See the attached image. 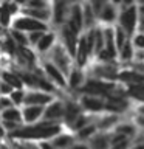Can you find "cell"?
I'll return each instance as SVG.
<instances>
[{
  "label": "cell",
  "mask_w": 144,
  "mask_h": 149,
  "mask_svg": "<svg viewBox=\"0 0 144 149\" xmlns=\"http://www.w3.org/2000/svg\"><path fill=\"white\" fill-rule=\"evenodd\" d=\"M60 134V126L57 123H51V121L42 120L37 124L25 126L23 124L20 129L16 132L6 135L9 140H16V141H46V140H53Z\"/></svg>",
  "instance_id": "cell-1"
},
{
  "label": "cell",
  "mask_w": 144,
  "mask_h": 149,
  "mask_svg": "<svg viewBox=\"0 0 144 149\" xmlns=\"http://www.w3.org/2000/svg\"><path fill=\"white\" fill-rule=\"evenodd\" d=\"M11 30H17V31H22L25 34H30V33H36V31H44L46 33L48 31V25L44 22H39L36 19H31L28 16H23V14H19V16L14 17L12 20V25H11Z\"/></svg>",
  "instance_id": "cell-2"
},
{
  "label": "cell",
  "mask_w": 144,
  "mask_h": 149,
  "mask_svg": "<svg viewBox=\"0 0 144 149\" xmlns=\"http://www.w3.org/2000/svg\"><path fill=\"white\" fill-rule=\"evenodd\" d=\"M45 107L40 106H23L22 107V121L25 126L37 124L40 123V120L44 118Z\"/></svg>",
  "instance_id": "cell-3"
},
{
  "label": "cell",
  "mask_w": 144,
  "mask_h": 149,
  "mask_svg": "<svg viewBox=\"0 0 144 149\" xmlns=\"http://www.w3.org/2000/svg\"><path fill=\"white\" fill-rule=\"evenodd\" d=\"M53 102V96L50 93L40 92V90H26L25 95V106H40L46 107Z\"/></svg>",
  "instance_id": "cell-4"
},
{
  "label": "cell",
  "mask_w": 144,
  "mask_h": 149,
  "mask_svg": "<svg viewBox=\"0 0 144 149\" xmlns=\"http://www.w3.org/2000/svg\"><path fill=\"white\" fill-rule=\"evenodd\" d=\"M0 81L6 82L8 86H11L14 88V90H22V88H25L20 76H19V73L12 68H0Z\"/></svg>",
  "instance_id": "cell-5"
},
{
  "label": "cell",
  "mask_w": 144,
  "mask_h": 149,
  "mask_svg": "<svg viewBox=\"0 0 144 149\" xmlns=\"http://www.w3.org/2000/svg\"><path fill=\"white\" fill-rule=\"evenodd\" d=\"M44 73L46 79H50V81H53L54 84H57V86H65V78H64V73L60 72V70L56 67L53 62H46L44 64Z\"/></svg>",
  "instance_id": "cell-6"
},
{
  "label": "cell",
  "mask_w": 144,
  "mask_h": 149,
  "mask_svg": "<svg viewBox=\"0 0 144 149\" xmlns=\"http://www.w3.org/2000/svg\"><path fill=\"white\" fill-rule=\"evenodd\" d=\"M65 115V109L64 106L57 101H53L51 104H48L45 107L44 112V120L45 121H51V123H56V120H59L60 116Z\"/></svg>",
  "instance_id": "cell-7"
},
{
  "label": "cell",
  "mask_w": 144,
  "mask_h": 149,
  "mask_svg": "<svg viewBox=\"0 0 144 149\" xmlns=\"http://www.w3.org/2000/svg\"><path fill=\"white\" fill-rule=\"evenodd\" d=\"M20 14H23V16H28V17H31V19H36V20L44 22V23H46V20L51 17V13H50L48 8H45V9H31V8L22 6Z\"/></svg>",
  "instance_id": "cell-8"
},
{
  "label": "cell",
  "mask_w": 144,
  "mask_h": 149,
  "mask_svg": "<svg viewBox=\"0 0 144 149\" xmlns=\"http://www.w3.org/2000/svg\"><path fill=\"white\" fill-rule=\"evenodd\" d=\"M0 121L23 124V121H22V109H19V107H11V109H6V110L0 112Z\"/></svg>",
  "instance_id": "cell-9"
},
{
  "label": "cell",
  "mask_w": 144,
  "mask_h": 149,
  "mask_svg": "<svg viewBox=\"0 0 144 149\" xmlns=\"http://www.w3.org/2000/svg\"><path fill=\"white\" fill-rule=\"evenodd\" d=\"M62 33H64V39H65V44H67V48L70 51V54L74 56L76 54V33H74L68 25L64 26Z\"/></svg>",
  "instance_id": "cell-10"
},
{
  "label": "cell",
  "mask_w": 144,
  "mask_h": 149,
  "mask_svg": "<svg viewBox=\"0 0 144 149\" xmlns=\"http://www.w3.org/2000/svg\"><path fill=\"white\" fill-rule=\"evenodd\" d=\"M53 64L60 70V72H67L68 70V59L65 58V51L62 48H54L53 50Z\"/></svg>",
  "instance_id": "cell-11"
},
{
  "label": "cell",
  "mask_w": 144,
  "mask_h": 149,
  "mask_svg": "<svg viewBox=\"0 0 144 149\" xmlns=\"http://www.w3.org/2000/svg\"><path fill=\"white\" fill-rule=\"evenodd\" d=\"M54 39L56 36L53 33H45V36L40 39V42L36 45V51L37 53H46L48 50H51V47L54 44Z\"/></svg>",
  "instance_id": "cell-12"
},
{
  "label": "cell",
  "mask_w": 144,
  "mask_h": 149,
  "mask_svg": "<svg viewBox=\"0 0 144 149\" xmlns=\"http://www.w3.org/2000/svg\"><path fill=\"white\" fill-rule=\"evenodd\" d=\"M68 26L71 28L74 33H79V30L82 28V13L79 6H74L73 8V13H71V19L68 22Z\"/></svg>",
  "instance_id": "cell-13"
},
{
  "label": "cell",
  "mask_w": 144,
  "mask_h": 149,
  "mask_svg": "<svg viewBox=\"0 0 144 149\" xmlns=\"http://www.w3.org/2000/svg\"><path fill=\"white\" fill-rule=\"evenodd\" d=\"M135 19H136V13H135V8H130L129 11H125L123 14V25L124 28L127 30L129 33L133 31V26H135Z\"/></svg>",
  "instance_id": "cell-14"
},
{
  "label": "cell",
  "mask_w": 144,
  "mask_h": 149,
  "mask_svg": "<svg viewBox=\"0 0 144 149\" xmlns=\"http://www.w3.org/2000/svg\"><path fill=\"white\" fill-rule=\"evenodd\" d=\"M25 95H26V88H22V90H12V93L9 95V100L12 101V106L22 109V107L25 106Z\"/></svg>",
  "instance_id": "cell-15"
},
{
  "label": "cell",
  "mask_w": 144,
  "mask_h": 149,
  "mask_svg": "<svg viewBox=\"0 0 144 149\" xmlns=\"http://www.w3.org/2000/svg\"><path fill=\"white\" fill-rule=\"evenodd\" d=\"M9 34L17 44V47H30V40H28V34L17 30H9Z\"/></svg>",
  "instance_id": "cell-16"
},
{
  "label": "cell",
  "mask_w": 144,
  "mask_h": 149,
  "mask_svg": "<svg viewBox=\"0 0 144 149\" xmlns=\"http://www.w3.org/2000/svg\"><path fill=\"white\" fill-rule=\"evenodd\" d=\"M111 86L109 84H102V82H88L85 87H84V92H90V93H101L109 90Z\"/></svg>",
  "instance_id": "cell-17"
},
{
  "label": "cell",
  "mask_w": 144,
  "mask_h": 149,
  "mask_svg": "<svg viewBox=\"0 0 144 149\" xmlns=\"http://www.w3.org/2000/svg\"><path fill=\"white\" fill-rule=\"evenodd\" d=\"M87 53H88V48H87V39L79 40V50H78V62L79 65H84L85 64V59H87Z\"/></svg>",
  "instance_id": "cell-18"
},
{
  "label": "cell",
  "mask_w": 144,
  "mask_h": 149,
  "mask_svg": "<svg viewBox=\"0 0 144 149\" xmlns=\"http://www.w3.org/2000/svg\"><path fill=\"white\" fill-rule=\"evenodd\" d=\"M53 146L56 149H65V146H68L70 143H71V137H68V135H57L56 138H53Z\"/></svg>",
  "instance_id": "cell-19"
},
{
  "label": "cell",
  "mask_w": 144,
  "mask_h": 149,
  "mask_svg": "<svg viewBox=\"0 0 144 149\" xmlns=\"http://www.w3.org/2000/svg\"><path fill=\"white\" fill-rule=\"evenodd\" d=\"M78 107L73 106V104H68L67 107H65V120L68 121V123H74V121L78 120Z\"/></svg>",
  "instance_id": "cell-20"
},
{
  "label": "cell",
  "mask_w": 144,
  "mask_h": 149,
  "mask_svg": "<svg viewBox=\"0 0 144 149\" xmlns=\"http://www.w3.org/2000/svg\"><path fill=\"white\" fill-rule=\"evenodd\" d=\"M65 5L64 2H59V3H54V9H53V17L56 22H62L64 19V13H65Z\"/></svg>",
  "instance_id": "cell-21"
},
{
  "label": "cell",
  "mask_w": 144,
  "mask_h": 149,
  "mask_svg": "<svg viewBox=\"0 0 144 149\" xmlns=\"http://www.w3.org/2000/svg\"><path fill=\"white\" fill-rule=\"evenodd\" d=\"M46 33H48V31H46ZM44 36H45V33H44V31L30 33V34H28V40H30V47H34V48H36V45L39 44V42H40V39H42Z\"/></svg>",
  "instance_id": "cell-22"
},
{
  "label": "cell",
  "mask_w": 144,
  "mask_h": 149,
  "mask_svg": "<svg viewBox=\"0 0 144 149\" xmlns=\"http://www.w3.org/2000/svg\"><path fill=\"white\" fill-rule=\"evenodd\" d=\"M84 104H85V107H88V109H91V110H99L102 107V102L98 101V100H93V98H85V100H84Z\"/></svg>",
  "instance_id": "cell-23"
},
{
  "label": "cell",
  "mask_w": 144,
  "mask_h": 149,
  "mask_svg": "<svg viewBox=\"0 0 144 149\" xmlns=\"http://www.w3.org/2000/svg\"><path fill=\"white\" fill-rule=\"evenodd\" d=\"M121 79H124V81H144V78L143 76H139V74L136 73H130V72H124V73H121Z\"/></svg>",
  "instance_id": "cell-24"
},
{
  "label": "cell",
  "mask_w": 144,
  "mask_h": 149,
  "mask_svg": "<svg viewBox=\"0 0 144 149\" xmlns=\"http://www.w3.org/2000/svg\"><path fill=\"white\" fill-rule=\"evenodd\" d=\"M130 93L133 96L139 98V100H144V86H136V87L130 88Z\"/></svg>",
  "instance_id": "cell-25"
},
{
  "label": "cell",
  "mask_w": 144,
  "mask_h": 149,
  "mask_svg": "<svg viewBox=\"0 0 144 149\" xmlns=\"http://www.w3.org/2000/svg\"><path fill=\"white\" fill-rule=\"evenodd\" d=\"M79 82H81V73L76 70V72H73L71 76H70V86H71V87H78Z\"/></svg>",
  "instance_id": "cell-26"
},
{
  "label": "cell",
  "mask_w": 144,
  "mask_h": 149,
  "mask_svg": "<svg viewBox=\"0 0 144 149\" xmlns=\"http://www.w3.org/2000/svg\"><path fill=\"white\" fill-rule=\"evenodd\" d=\"M0 90H2V96H9L12 93V90L14 88L11 87V86H8L6 82H3L2 81V86H0Z\"/></svg>",
  "instance_id": "cell-27"
},
{
  "label": "cell",
  "mask_w": 144,
  "mask_h": 149,
  "mask_svg": "<svg viewBox=\"0 0 144 149\" xmlns=\"http://www.w3.org/2000/svg\"><path fill=\"white\" fill-rule=\"evenodd\" d=\"M93 130H95V127H85V129H82L81 132H79V137L81 138H85V137H88V135H91L93 134Z\"/></svg>",
  "instance_id": "cell-28"
},
{
  "label": "cell",
  "mask_w": 144,
  "mask_h": 149,
  "mask_svg": "<svg viewBox=\"0 0 144 149\" xmlns=\"http://www.w3.org/2000/svg\"><path fill=\"white\" fill-rule=\"evenodd\" d=\"M107 34V42H109V51L110 53H113V40H111V30H107L105 31Z\"/></svg>",
  "instance_id": "cell-29"
},
{
  "label": "cell",
  "mask_w": 144,
  "mask_h": 149,
  "mask_svg": "<svg viewBox=\"0 0 144 149\" xmlns=\"http://www.w3.org/2000/svg\"><path fill=\"white\" fill-rule=\"evenodd\" d=\"M102 17H104L105 20H111V19H113V11H111V8H105L104 13H102Z\"/></svg>",
  "instance_id": "cell-30"
},
{
  "label": "cell",
  "mask_w": 144,
  "mask_h": 149,
  "mask_svg": "<svg viewBox=\"0 0 144 149\" xmlns=\"http://www.w3.org/2000/svg\"><path fill=\"white\" fill-rule=\"evenodd\" d=\"M124 106H125V102H123V101H111L109 104L110 109H121V107H124Z\"/></svg>",
  "instance_id": "cell-31"
},
{
  "label": "cell",
  "mask_w": 144,
  "mask_h": 149,
  "mask_svg": "<svg viewBox=\"0 0 144 149\" xmlns=\"http://www.w3.org/2000/svg\"><path fill=\"white\" fill-rule=\"evenodd\" d=\"M130 56H132V48H130V45L127 44V45L124 47V51H123V58H124V59H129Z\"/></svg>",
  "instance_id": "cell-32"
},
{
  "label": "cell",
  "mask_w": 144,
  "mask_h": 149,
  "mask_svg": "<svg viewBox=\"0 0 144 149\" xmlns=\"http://www.w3.org/2000/svg\"><path fill=\"white\" fill-rule=\"evenodd\" d=\"M39 148L40 149H56L53 146V143H50V141H40L39 143Z\"/></svg>",
  "instance_id": "cell-33"
},
{
  "label": "cell",
  "mask_w": 144,
  "mask_h": 149,
  "mask_svg": "<svg viewBox=\"0 0 144 149\" xmlns=\"http://www.w3.org/2000/svg\"><path fill=\"white\" fill-rule=\"evenodd\" d=\"M95 40H96V48L99 50L102 47V37H101V33H95Z\"/></svg>",
  "instance_id": "cell-34"
},
{
  "label": "cell",
  "mask_w": 144,
  "mask_h": 149,
  "mask_svg": "<svg viewBox=\"0 0 144 149\" xmlns=\"http://www.w3.org/2000/svg\"><path fill=\"white\" fill-rule=\"evenodd\" d=\"M116 36H118V45L123 47V44H124V34H123V31L116 30Z\"/></svg>",
  "instance_id": "cell-35"
},
{
  "label": "cell",
  "mask_w": 144,
  "mask_h": 149,
  "mask_svg": "<svg viewBox=\"0 0 144 149\" xmlns=\"http://www.w3.org/2000/svg\"><path fill=\"white\" fill-rule=\"evenodd\" d=\"M105 146V141H104V140H98V141H95V148H98V149H102V148H104Z\"/></svg>",
  "instance_id": "cell-36"
},
{
  "label": "cell",
  "mask_w": 144,
  "mask_h": 149,
  "mask_svg": "<svg viewBox=\"0 0 144 149\" xmlns=\"http://www.w3.org/2000/svg\"><path fill=\"white\" fill-rule=\"evenodd\" d=\"M5 138H6V132H5V129H3L2 121H0V140H5Z\"/></svg>",
  "instance_id": "cell-37"
},
{
  "label": "cell",
  "mask_w": 144,
  "mask_h": 149,
  "mask_svg": "<svg viewBox=\"0 0 144 149\" xmlns=\"http://www.w3.org/2000/svg\"><path fill=\"white\" fill-rule=\"evenodd\" d=\"M135 42H136V45H139V47H144V36H138Z\"/></svg>",
  "instance_id": "cell-38"
},
{
  "label": "cell",
  "mask_w": 144,
  "mask_h": 149,
  "mask_svg": "<svg viewBox=\"0 0 144 149\" xmlns=\"http://www.w3.org/2000/svg\"><path fill=\"white\" fill-rule=\"evenodd\" d=\"M111 56H113V53H110V51H102V53H101V58H102V59L111 58Z\"/></svg>",
  "instance_id": "cell-39"
},
{
  "label": "cell",
  "mask_w": 144,
  "mask_h": 149,
  "mask_svg": "<svg viewBox=\"0 0 144 149\" xmlns=\"http://www.w3.org/2000/svg\"><path fill=\"white\" fill-rule=\"evenodd\" d=\"M121 132H132V127H121Z\"/></svg>",
  "instance_id": "cell-40"
},
{
  "label": "cell",
  "mask_w": 144,
  "mask_h": 149,
  "mask_svg": "<svg viewBox=\"0 0 144 149\" xmlns=\"http://www.w3.org/2000/svg\"><path fill=\"white\" fill-rule=\"evenodd\" d=\"M73 149H87V148L85 146H74Z\"/></svg>",
  "instance_id": "cell-41"
},
{
  "label": "cell",
  "mask_w": 144,
  "mask_h": 149,
  "mask_svg": "<svg viewBox=\"0 0 144 149\" xmlns=\"http://www.w3.org/2000/svg\"><path fill=\"white\" fill-rule=\"evenodd\" d=\"M139 123H141V124H144V118H139Z\"/></svg>",
  "instance_id": "cell-42"
},
{
  "label": "cell",
  "mask_w": 144,
  "mask_h": 149,
  "mask_svg": "<svg viewBox=\"0 0 144 149\" xmlns=\"http://www.w3.org/2000/svg\"><path fill=\"white\" fill-rule=\"evenodd\" d=\"M136 149H144V146H138Z\"/></svg>",
  "instance_id": "cell-43"
},
{
  "label": "cell",
  "mask_w": 144,
  "mask_h": 149,
  "mask_svg": "<svg viewBox=\"0 0 144 149\" xmlns=\"http://www.w3.org/2000/svg\"><path fill=\"white\" fill-rule=\"evenodd\" d=\"M0 86H2V81H0ZM0 96H2V90H0Z\"/></svg>",
  "instance_id": "cell-44"
},
{
  "label": "cell",
  "mask_w": 144,
  "mask_h": 149,
  "mask_svg": "<svg viewBox=\"0 0 144 149\" xmlns=\"http://www.w3.org/2000/svg\"><path fill=\"white\" fill-rule=\"evenodd\" d=\"M141 11H143V13H144V6H143V8H141Z\"/></svg>",
  "instance_id": "cell-45"
},
{
  "label": "cell",
  "mask_w": 144,
  "mask_h": 149,
  "mask_svg": "<svg viewBox=\"0 0 144 149\" xmlns=\"http://www.w3.org/2000/svg\"><path fill=\"white\" fill-rule=\"evenodd\" d=\"M2 141H3V140H0V143H2Z\"/></svg>",
  "instance_id": "cell-46"
}]
</instances>
